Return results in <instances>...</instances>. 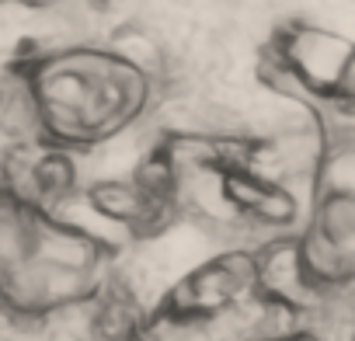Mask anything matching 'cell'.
Masks as SVG:
<instances>
[{
  "instance_id": "1",
  "label": "cell",
  "mask_w": 355,
  "mask_h": 341,
  "mask_svg": "<svg viewBox=\"0 0 355 341\" xmlns=\"http://www.w3.org/2000/svg\"><path fill=\"white\" fill-rule=\"evenodd\" d=\"M275 53L306 84V91L324 101V98L338 94L345 70L355 56V46L320 25H293L275 42Z\"/></svg>"
},
{
  "instance_id": "2",
  "label": "cell",
  "mask_w": 355,
  "mask_h": 341,
  "mask_svg": "<svg viewBox=\"0 0 355 341\" xmlns=\"http://www.w3.org/2000/svg\"><path fill=\"white\" fill-rule=\"evenodd\" d=\"M317 122L327 143V157H352L355 160V101L331 94L317 105Z\"/></svg>"
},
{
  "instance_id": "3",
  "label": "cell",
  "mask_w": 355,
  "mask_h": 341,
  "mask_svg": "<svg viewBox=\"0 0 355 341\" xmlns=\"http://www.w3.org/2000/svg\"><path fill=\"white\" fill-rule=\"evenodd\" d=\"M338 94H341V98H352V101H355V56H352V63H348V70H345V80H341Z\"/></svg>"
},
{
  "instance_id": "4",
  "label": "cell",
  "mask_w": 355,
  "mask_h": 341,
  "mask_svg": "<svg viewBox=\"0 0 355 341\" xmlns=\"http://www.w3.org/2000/svg\"><path fill=\"white\" fill-rule=\"evenodd\" d=\"M293 341H320V338H313V334H300V338H293Z\"/></svg>"
}]
</instances>
